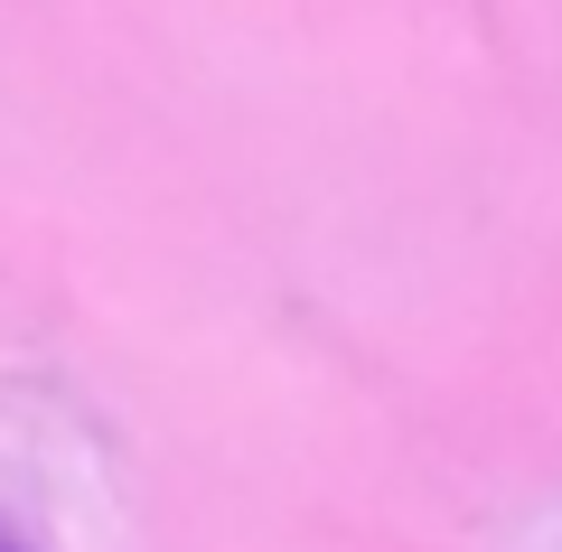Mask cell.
Here are the masks:
<instances>
[{
	"label": "cell",
	"mask_w": 562,
	"mask_h": 552,
	"mask_svg": "<svg viewBox=\"0 0 562 552\" xmlns=\"http://www.w3.org/2000/svg\"><path fill=\"white\" fill-rule=\"evenodd\" d=\"M0 552H29V543H20V533H10V525H0Z\"/></svg>",
	"instance_id": "6da1fadb"
}]
</instances>
